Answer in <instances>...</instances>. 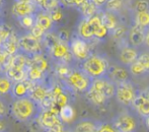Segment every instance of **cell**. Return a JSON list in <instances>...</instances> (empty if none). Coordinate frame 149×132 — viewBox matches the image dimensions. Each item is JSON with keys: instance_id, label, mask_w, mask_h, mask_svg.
I'll list each match as a JSON object with an SVG mask.
<instances>
[{"instance_id": "obj_6", "label": "cell", "mask_w": 149, "mask_h": 132, "mask_svg": "<svg viewBox=\"0 0 149 132\" xmlns=\"http://www.w3.org/2000/svg\"><path fill=\"white\" fill-rule=\"evenodd\" d=\"M18 45H19V51H22V53H24V55L31 56V58L37 55H42V50H43L42 41L36 39L30 33L19 37Z\"/></svg>"}, {"instance_id": "obj_55", "label": "cell", "mask_w": 149, "mask_h": 132, "mask_svg": "<svg viewBox=\"0 0 149 132\" xmlns=\"http://www.w3.org/2000/svg\"><path fill=\"white\" fill-rule=\"evenodd\" d=\"M143 122H144V124H145V126H146V128H147V130L149 131V117H147L146 119H144Z\"/></svg>"}, {"instance_id": "obj_7", "label": "cell", "mask_w": 149, "mask_h": 132, "mask_svg": "<svg viewBox=\"0 0 149 132\" xmlns=\"http://www.w3.org/2000/svg\"><path fill=\"white\" fill-rule=\"evenodd\" d=\"M69 47H70V51L73 58L75 60H77V61H80L81 63L83 61H85L90 56L89 47L87 42L84 41L83 39H81V38H79L78 36L73 37L70 40Z\"/></svg>"}, {"instance_id": "obj_46", "label": "cell", "mask_w": 149, "mask_h": 132, "mask_svg": "<svg viewBox=\"0 0 149 132\" xmlns=\"http://www.w3.org/2000/svg\"><path fill=\"white\" fill-rule=\"evenodd\" d=\"M57 38L60 42L65 44H69L70 43V36H69V33L67 32L66 30H60L59 32L57 33Z\"/></svg>"}, {"instance_id": "obj_57", "label": "cell", "mask_w": 149, "mask_h": 132, "mask_svg": "<svg viewBox=\"0 0 149 132\" xmlns=\"http://www.w3.org/2000/svg\"><path fill=\"white\" fill-rule=\"evenodd\" d=\"M2 44H3V41H2V38H1V36H0V48L2 47Z\"/></svg>"}, {"instance_id": "obj_21", "label": "cell", "mask_w": 149, "mask_h": 132, "mask_svg": "<svg viewBox=\"0 0 149 132\" xmlns=\"http://www.w3.org/2000/svg\"><path fill=\"white\" fill-rule=\"evenodd\" d=\"M18 40L19 38L16 37L15 34H12L6 41L3 42L2 44V49L6 52L9 56H14L15 54L18 53L19 51V45H18Z\"/></svg>"}, {"instance_id": "obj_10", "label": "cell", "mask_w": 149, "mask_h": 132, "mask_svg": "<svg viewBox=\"0 0 149 132\" xmlns=\"http://www.w3.org/2000/svg\"><path fill=\"white\" fill-rule=\"evenodd\" d=\"M117 85L113 82L108 76L102 77V78L93 79L91 83V89L102 93L109 100L112 99L116 95Z\"/></svg>"}, {"instance_id": "obj_4", "label": "cell", "mask_w": 149, "mask_h": 132, "mask_svg": "<svg viewBox=\"0 0 149 132\" xmlns=\"http://www.w3.org/2000/svg\"><path fill=\"white\" fill-rule=\"evenodd\" d=\"M92 80L93 79L90 78L81 68H72L70 74L65 79L64 82L71 91L85 95L91 87Z\"/></svg>"}, {"instance_id": "obj_3", "label": "cell", "mask_w": 149, "mask_h": 132, "mask_svg": "<svg viewBox=\"0 0 149 132\" xmlns=\"http://www.w3.org/2000/svg\"><path fill=\"white\" fill-rule=\"evenodd\" d=\"M119 132H137L142 119L133 110H124L111 120Z\"/></svg>"}, {"instance_id": "obj_24", "label": "cell", "mask_w": 149, "mask_h": 132, "mask_svg": "<svg viewBox=\"0 0 149 132\" xmlns=\"http://www.w3.org/2000/svg\"><path fill=\"white\" fill-rule=\"evenodd\" d=\"M100 17H102V24L107 27L110 33H112L114 30H116L119 27L118 20H117V16L116 13H112V12L109 11H104L100 14Z\"/></svg>"}, {"instance_id": "obj_29", "label": "cell", "mask_w": 149, "mask_h": 132, "mask_svg": "<svg viewBox=\"0 0 149 132\" xmlns=\"http://www.w3.org/2000/svg\"><path fill=\"white\" fill-rule=\"evenodd\" d=\"M26 79H29L31 82H41L45 79V73L41 70L33 67H28L26 68Z\"/></svg>"}, {"instance_id": "obj_20", "label": "cell", "mask_w": 149, "mask_h": 132, "mask_svg": "<svg viewBox=\"0 0 149 132\" xmlns=\"http://www.w3.org/2000/svg\"><path fill=\"white\" fill-rule=\"evenodd\" d=\"M77 36L86 42L94 39L93 30H92L91 26H90L88 18H82L80 20V22L78 24V27H77Z\"/></svg>"}, {"instance_id": "obj_28", "label": "cell", "mask_w": 149, "mask_h": 132, "mask_svg": "<svg viewBox=\"0 0 149 132\" xmlns=\"http://www.w3.org/2000/svg\"><path fill=\"white\" fill-rule=\"evenodd\" d=\"M29 59L26 55L24 53H17L14 56H11V62H10V67H16V68L26 69L29 65ZM9 67V68H10Z\"/></svg>"}, {"instance_id": "obj_54", "label": "cell", "mask_w": 149, "mask_h": 132, "mask_svg": "<svg viewBox=\"0 0 149 132\" xmlns=\"http://www.w3.org/2000/svg\"><path fill=\"white\" fill-rule=\"evenodd\" d=\"M73 1H74V6H76V7L79 8L85 1H86V0H73Z\"/></svg>"}, {"instance_id": "obj_31", "label": "cell", "mask_w": 149, "mask_h": 132, "mask_svg": "<svg viewBox=\"0 0 149 132\" xmlns=\"http://www.w3.org/2000/svg\"><path fill=\"white\" fill-rule=\"evenodd\" d=\"M12 85H13V81L10 80L6 76V74L0 75V97L11 93Z\"/></svg>"}, {"instance_id": "obj_23", "label": "cell", "mask_w": 149, "mask_h": 132, "mask_svg": "<svg viewBox=\"0 0 149 132\" xmlns=\"http://www.w3.org/2000/svg\"><path fill=\"white\" fill-rule=\"evenodd\" d=\"M36 24L39 27H41L46 33H50L54 26V22L52 20L50 13L44 11H40V13H37V22Z\"/></svg>"}, {"instance_id": "obj_37", "label": "cell", "mask_w": 149, "mask_h": 132, "mask_svg": "<svg viewBox=\"0 0 149 132\" xmlns=\"http://www.w3.org/2000/svg\"><path fill=\"white\" fill-rule=\"evenodd\" d=\"M54 106H55V98L52 95L51 89H50L47 97L40 103V107H41L42 111H45V110H51Z\"/></svg>"}, {"instance_id": "obj_45", "label": "cell", "mask_w": 149, "mask_h": 132, "mask_svg": "<svg viewBox=\"0 0 149 132\" xmlns=\"http://www.w3.org/2000/svg\"><path fill=\"white\" fill-rule=\"evenodd\" d=\"M110 33V31L107 29V27L104 24H102L100 29L94 32V39H97V40H104V38L108 36V34Z\"/></svg>"}, {"instance_id": "obj_60", "label": "cell", "mask_w": 149, "mask_h": 132, "mask_svg": "<svg viewBox=\"0 0 149 132\" xmlns=\"http://www.w3.org/2000/svg\"><path fill=\"white\" fill-rule=\"evenodd\" d=\"M68 132H73V131H71V130H70V131H68Z\"/></svg>"}, {"instance_id": "obj_1", "label": "cell", "mask_w": 149, "mask_h": 132, "mask_svg": "<svg viewBox=\"0 0 149 132\" xmlns=\"http://www.w3.org/2000/svg\"><path fill=\"white\" fill-rule=\"evenodd\" d=\"M11 114L19 122H31L38 119L42 109L40 104L33 101L30 97L13 100L11 104Z\"/></svg>"}, {"instance_id": "obj_13", "label": "cell", "mask_w": 149, "mask_h": 132, "mask_svg": "<svg viewBox=\"0 0 149 132\" xmlns=\"http://www.w3.org/2000/svg\"><path fill=\"white\" fill-rule=\"evenodd\" d=\"M100 120L94 118H81L75 121L71 131L73 132H97Z\"/></svg>"}, {"instance_id": "obj_59", "label": "cell", "mask_w": 149, "mask_h": 132, "mask_svg": "<svg viewBox=\"0 0 149 132\" xmlns=\"http://www.w3.org/2000/svg\"><path fill=\"white\" fill-rule=\"evenodd\" d=\"M2 22H1V16H0V24H1Z\"/></svg>"}, {"instance_id": "obj_12", "label": "cell", "mask_w": 149, "mask_h": 132, "mask_svg": "<svg viewBox=\"0 0 149 132\" xmlns=\"http://www.w3.org/2000/svg\"><path fill=\"white\" fill-rule=\"evenodd\" d=\"M37 9L38 7L33 1H14L12 5V14L18 20L24 16L36 13Z\"/></svg>"}, {"instance_id": "obj_33", "label": "cell", "mask_w": 149, "mask_h": 132, "mask_svg": "<svg viewBox=\"0 0 149 132\" xmlns=\"http://www.w3.org/2000/svg\"><path fill=\"white\" fill-rule=\"evenodd\" d=\"M42 42H43L44 45L48 48V50L51 51V50L53 49V48L55 47V46L57 45L60 41L58 40L57 35H54V34H52L51 32H50V33H46V35L44 36Z\"/></svg>"}, {"instance_id": "obj_30", "label": "cell", "mask_w": 149, "mask_h": 132, "mask_svg": "<svg viewBox=\"0 0 149 132\" xmlns=\"http://www.w3.org/2000/svg\"><path fill=\"white\" fill-rule=\"evenodd\" d=\"M75 112L74 109L70 106V105H66L63 108H61L59 112V117L63 123H69L74 119Z\"/></svg>"}, {"instance_id": "obj_43", "label": "cell", "mask_w": 149, "mask_h": 132, "mask_svg": "<svg viewBox=\"0 0 149 132\" xmlns=\"http://www.w3.org/2000/svg\"><path fill=\"white\" fill-rule=\"evenodd\" d=\"M111 34H112V36H113V38H114V39L120 40V39H123L125 35H127L128 31L124 26H119L116 30H114Z\"/></svg>"}, {"instance_id": "obj_11", "label": "cell", "mask_w": 149, "mask_h": 132, "mask_svg": "<svg viewBox=\"0 0 149 132\" xmlns=\"http://www.w3.org/2000/svg\"><path fill=\"white\" fill-rule=\"evenodd\" d=\"M38 121H39L42 129H44L45 131H49L54 126L63 123L59 117V114L53 112L52 110L42 111L41 114L38 117Z\"/></svg>"}, {"instance_id": "obj_2", "label": "cell", "mask_w": 149, "mask_h": 132, "mask_svg": "<svg viewBox=\"0 0 149 132\" xmlns=\"http://www.w3.org/2000/svg\"><path fill=\"white\" fill-rule=\"evenodd\" d=\"M81 69L91 79H97L108 76L110 64L109 61L100 55H90L81 63Z\"/></svg>"}, {"instance_id": "obj_49", "label": "cell", "mask_w": 149, "mask_h": 132, "mask_svg": "<svg viewBox=\"0 0 149 132\" xmlns=\"http://www.w3.org/2000/svg\"><path fill=\"white\" fill-rule=\"evenodd\" d=\"M10 58V56L4 51L2 48H0V66H4L5 63L8 61V59Z\"/></svg>"}, {"instance_id": "obj_19", "label": "cell", "mask_w": 149, "mask_h": 132, "mask_svg": "<svg viewBox=\"0 0 149 132\" xmlns=\"http://www.w3.org/2000/svg\"><path fill=\"white\" fill-rule=\"evenodd\" d=\"M108 77L116 85L130 80L129 71L126 70L123 67L119 66H110V69H109L108 72Z\"/></svg>"}, {"instance_id": "obj_14", "label": "cell", "mask_w": 149, "mask_h": 132, "mask_svg": "<svg viewBox=\"0 0 149 132\" xmlns=\"http://www.w3.org/2000/svg\"><path fill=\"white\" fill-rule=\"evenodd\" d=\"M50 54H51L54 59L60 61L61 63L68 64L69 59L73 58L72 54H71V51H70L69 44H65V43H62V42H59V43L50 51Z\"/></svg>"}, {"instance_id": "obj_40", "label": "cell", "mask_w": 149, "mask_h": 132, "mask_svg": "<svg viewBox=\"0 0 149 132\" xmlns=\"http://www.w3.org/2000/svg\"><path fill=\"white\" fill-rule=\"evenodd\" d=\"M12 34H13V31H12V29L10 28L9 26H7V24H0V36H1L2 41L3 42L6 41Z\"/></svg>"}, {"instance_id": "obj_18", "label": "cell", "mask_w": 149, "mask_h": 132, "mask_svg": "<svg viewBox=\"0 0 149 132\" xmlns=\"http://www.w3.org/2000/svg\"><path fill=\"white\" fill-rule=\"evenodd\" d=\"M50 89H51V87H48V85L45 83V81L33 83L29 97H30L33 101H35L36 103L40 104L42 101L47 97Z\"/></svg>"}, {"instance_id": "obj_56", "label": "cell", "mask_w": 149, "mask_h": 132, "mask_svg": "<svg viewBox=\"0 0 149 132\" xmlns=\"http://www.w3.org/2000/svg\"><path fill=\"white\" fill-rule=\"evenodd\" d=\"M2 6H3V0H0V10L2 9Z\"/></svg>"}, {"instance_id": "obj_58", "label": "cell", "mask_w": 149, "mask_h": 132, "mask_svg": "<svg viewBox=\"0 0 149 132\" xmlns=\"http://www.w3.org/2000/svg\"><path fill=\"white\" fill-rule=\"evenodd\" d=\"M15 1H33V0H15Z\"/></svg>"}, {"instance_id": "obj_25", "label": "cell", "mask_w": 149, "mask_h": 132, "mask_svg": "<svg viewBox=\"0 0 149 132\" xmlns=\"http://www.w3.org/2000/svg\"><path fill=\"white\" fill-rule=\"evenodd\" d=\"M5 74L13 82H18V81H22L26 79V69L10 67L5 71Z\"/></svg>"}, {"instance_id": "obj_39", "label": "cell", "mask_w": 149, "mask_h": 132, "mask_svg": "<svg viewBox=\"0 0 149 132\" xmlns=\"http://www.w3.org/2000/svg\"><path fill=\"white\" fill-rule=\"evenodd\" d=\"M97 132H119L112 121H100Z\"/></svg>"}, {"instance_id": "obj_9", "label": "cell", "mask_w": 149, "mask_h": 132, "mask_svg": "<svg viewBox=\"0 0 149 132\" xmlns=\"http://www.w3.org/2000/svg\"><path fill=\"white\" fill-rule=\"evenodd\" d=\"M129 72L136 77L149 74V52L140 53L138 59L129 66Z\"/></svg>"}, {"instance_id": "obj_44", "label": "cell", "mask_w": 149, "mask_h": 132, "mask_svg": "<svg viewBox=\"0 0 149 132\" xmlns=\"http://www.w3.org/2000/svg\"><path fill=\"white\" fill-rule=\"evenodd\" d=\"M135 11L136 13L138 12H145L149 11V3L145 0H139L135 4Z\"/></svg>"}, {"instance_id": "obj_41", "label": "cell", "mask_w": 149, "mask_h": 132, "mask_svg": "<svg viewBox=\"0 0 149 132\" xmlns=\"http://www.w3.org/2000/svg\"><path fill=\"white\" fill-rule=\"evenodd\" d=\"M30 34L33 36V37H35L36 39L42 41V40H43V38H44V36L46 35V32L41 28V27H39L37 24H36L35 26L33 27V29L30 31Z\"/></svg>"}, {"instance_id": "obj_27", "label": "cell", "mask_w": 149, "mask_h": 132, "mask_svg": "<svg viewBox=\"0 0 149 132\" xmlns=\"http://www.w3.org/2000/svg\"><path fill=\"white\" fill-rule=\"evenodd\" d=\"M81 14H82V18H90L91 16L95 15L96 11H97V7L95 4L92 2V0H86L82 5L79 7Z\"/></svg>"}, {"instance_id": "obj_26", "label": "cell", "mask_w": 149, "mask_h": 132, "mask_svg": "<svg viewBox=\"0 0 149 132\" xmlns=\"http://www.w3.org/2000/svg\"><path fill=\"white\" fill-rule=\"evenodd\" d=\"M28 67H33V68L39 69L42 72L45 73L49 68V63L43 55H37L30 58Z\"/></svg>"}, {"instance_id": "obj_50", "label": "cell", "mask_w": 149, "mask_h": 132, "mask_svg": "<svg viewBox=\"0 0 149 132\" xmlns=\"http://www.w3.org/2000/svg\"><path fill=\"white\" fill-rule=\"evenodd\" d=\"M108 1L109 0H92V2L95 4V6L97 8L102 7V6H106V4L108 3Z\"/></svg>"}, {"instance_id": "obj_52", "label": "cell", "mask_w": 149, "mask_h": 132, "mask_svg": "<svg viewBox=\"0 0 149 132\" xmlns=\"http://www.w3.org/2000/svg\"><path fill=\"white\" fill-rule=\"evenodd\" d=\"M6 130H7V125L2 119H0V132H6Z\"/></svg>"}, {"instance_id": "obj_16", "label": "cell", "mask_w": 149, "mask_h": 132, "mask_svg": "<svg viewBox=\"0 0 149 132\" xmlns=\"http://www.w3.org/2000/svg\"><path fill=\"white\" fill-rule=\"evenodd\" d=\"M127 36L129 45H131L132 47L137 48L143 45V44H145V29L141 28V27L134 24L128 31Z\"/></svg>"}, {"instance_id": "obj_42", "label": "cell", "mask_w": 149, "mask_h": 132, "mask_svg": "<svg viewBox=\"0 0 149 132\" xmlns=\"http://www.w3.org/2000/svg\"><path fill=\"white\" fill-rule=\"evenodd\" d=\"M68 105V96L65 93L60 94L59 96L55 98V106L57 108H59L61 110V108H63L64 106Z\"/></svg>"}, {"instance_id": "obj_51", "label": "cell", "mask_w": 149, "mask_h": 132, "mask_svg": "<svg viewBox=\"0 0 149 132\" xmlns=\"http://www.w3.org/2000/svg\"><path fill=\"white\" fill-rule=\"evenodd\" d=\"M60 3L64 6H67V7L74 6V1L73 0H60Z\"/></svg>"}, {"instance_id": "obj_36", "label": "cell", "mask_w": 149, "mask_h": 132, "mask_svg": "<svg viewBox=\"0 0 149 132\" xmlns=\"http://www.w3.org/2000/svg\"><path fill=\"white\" fill-rule=\"evenodd\" d=\"M59 4H60V0H44L43 5L40 8V11L50 13L51 11H53L56 8L59 7Z\"/></svg>"}, {"instance_id": "obj_38", "label": "cell", "mask_w": 149, "mask_h": 132, "mask_svg": "<svg viewBox=\"0 0 149 132\" xmlns=\"http://www.w3.org/2000/svg\"><path fill=\"white\" fill-rule=\"evenodd\" d=\"M71 70H72V68L67 63H60L59 65L57 66V68H56V73H57V75L60 78L65 80V79L68 77V75L70 74Z\"/></svg>"}, {"instance_id": "obj_53", "label": "cell", "mask_w": 149, "mask_h": 132, "mask_svg": "<svg viewBox=\"0 0 149 132\" xmlns=\"http://www.w3.org/2000/svg\"><path fill=\"white\" fill-rule=\"evenodd\" d=\"M145 45L149 48V28L145 29Z\"/></svg>"}, {"instance_id": "obj_32", "label": "cell", "mask_w": 149, "mask_h": 132, "mask_svg": "<svg viewBox=\"0 0 149 132\" xmlns=\"http://www.w3.org/2000/svg\"><path fill=\"white\" fill-rule=\"evenodd\" d=\"M17 20H18V22H19L22 28H24V30L31 31V29H33V27L36 24V22H37V13L24 16V17L18 18Z\"/></svg>"}, {"instance_id": "obj_8", "label": "cell", "mask_w": 149, "mask_h": 132, "mask_svg": "<svg viewBox=\"0 0 149 132\" xmlns=\"http://www.w3.org/2000/svg\"><path fill=\"white\" fill-rule=\"evenodd\" d=\"M132 110L135 111L142 121L149 117V87L139 91L132 105Z\"/></svg>"}, {"instance_id": "obj_47", "label": "cell", "mask_w": 149, "mask_h": 132, "mask_svg": "<svg viewBox=\"0 0 149 132\" xmlns=\"http://www.w3.org/2000/svg\"><path fill=\"white\" fill-rule=\"evenodd\" d=\"M50 16H51L52 20H53L54 24H55V22H60L61 18H62V16H63V14H62V12H61V10L59 9V7H58V8H56L55 10H53V11L50 12Z\"/></svg>"}, {"instance_id": "obj_5", "label": "cell", "mask_w": 149, "mask_h": 132, "mask_svg": "<svg viewBox=\"0 0 149 132\" xmlns=\"http://www.w3.org/2000/svg\"><path fill=\"white\" fill-rule=\"evenodd\" d=\"M138 93L139 91H137L134 83L131 80H128L117 85L115 97L120 105L126 108H132V105L137 97Z\"/></svg>"}, {"instance_id": "obj_15", "label": "cell", "mask_w": 149, "mask_h": 132, "mask_svg": "<svg viewBox=\"0 0 149 132\" xmlns=\"http://www.w3.org/2000/svg\"><path fill=\"white\" fill-rule=\"evenodd\" d=\"M140 53L137 48L132 47L131 45L124 46L121 48L119 53V60L122 64L129 67L132 63L136 61L139 57Z\"/></svg>"}, {"instance_id": "obj_17", "label": "cell", "mask_w": 149, "mask_h": 132, "mask_svg": "<svg viewBox=\"0 0 149 132\" xmlns=\"http://www.w3.org/2000/svg\"><path fill=\"white\" fill-rule=\"evenodd\" d=\"M33 83V82H31L29 79H24V80L18 81V82H13L11 93H10L11 97L13 98V100L22 99V98L29 97Z\"/></svg>"}, {"instance_id": "obj_48", "label": "cell", "mask_w": 149, "mask_h": 132, "mask_svg": "<svg viewBox=\"0 0 149 132\" xmlns=\"http://www.w3.org/2000/svg\"><path fill=\"white\" fill-rule=\"evenodd\" d=\"M7 114H8L7 104H6V103L1 99V97H0V119L4 118Z\"/></svg>"}, {"instance_id": "obj_22", "label": "cell", "mask_w": 149, "mask_h": 132, "mask_svg": "<svg viewBox=\"0 0 149 132\" xmlns=\"http://www.w3.org/2000/svg\"><path fill=\"white\" fill-rule=\"evenodd\" d=\"M85 97H86L87 101H88L90 104H92L93 106H96V107L104 106L109 101V99L104 94L98 91H95V89H91V87H90L89 91L85 94Z\"/></svg>"}, {"instance_id": "obj_34", "label": "cell", "mask_w": 149, "mask_h": 132, "mask_svg": "<svg viewBox=\"0 0 149 132\" xmlns=\"http://www.w3.org/2000/svg\"><path fill=\"white\" fill-rule=\"evenodd\" d=\"M135 24L143 29L149 28V11L138 12L135 16Z\"/></svg>"}, {"instance_id": "obj_35", "label": "cell", "mask_w": 149, "mask_h": 132, "mask_svg": "<svg viewBox=\"0 0 149 132\" xmlns=\"http://www.w3.org/2000/svg\"><path fill=\"white\" fill-rule=\"evenodd\" d=\"M125 0H109L108 3L106 4V11L112 12V13H117L123 8Z\"/></svg>"}]
</instances>
